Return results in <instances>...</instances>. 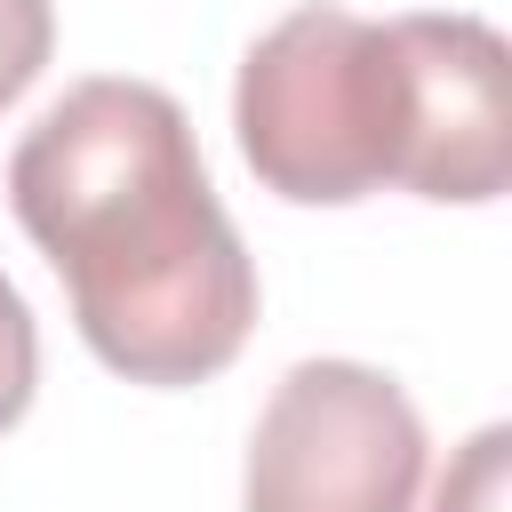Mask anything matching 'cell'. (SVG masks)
<instances>
[{
    "label": "cell",
    "instance_id": "2",
    "mask_svg": "<svg viewBox=\"0 0 512 512\" xmlns=\"http://www.w3.org/2000/svg\"><path fill=\"white\" fill-rule=\"evenodd\" d=\"M232 128L256 184L296 208H344L384 184L480 208L512 184V56L480 16L368 24L304 0L240 56Z\"/></svg>",
    "mask_w": 512,
    "mask_h": 512
},
{
    "label": "cell",
    "instance_id": "6",
    "mask_svg": "<svg viewBox=\"0 0 512 512\" xmlns=\"http://www.w3.org/2000/svg\"><path fill=\"white\" fill-rule=\"evenodd\" d=\"M32 384H40V336H32L24 296L0 280V432L32 408Z\"/></svg>",
    "mask_w": 512,
    "mask_h": 512
},
{
    "label": "cell",
    "instance_id": "5",
    "mask_svg": "<svg viewBox=\"0 0 512 512\" xmlns=\"http://www.w3.org/2000/svg\"><path fill=\"white\" fill-rule=\"evenodd\" d=\"M504 456H512V432H504V424L472 432V440H464V456L448 464V480H440L432 512H504Z\"/></svg>",
    "mask_w": 512,
    "mask_h": 512
},
{
    "label": "cell",
    "instance_id": "1",
    "mask_svg": "<svg viewBox=\"0 0 512 512\" xmlns=\"http://www.w3.org/2000/svg\"><path fill=\"white\" fill-rule=\"evenodd\" d=\"M8 208L72 296L80 344L128 384H200L256 328V264L152 80L64 88L8 160Z\"/></svg>",
    "mask_w": 512,
    "mask_h": 512
},
{
    "label": "cell",
    "instance_id": "3",
    "mask_svg": "<svg viewBox=\"0 0 512 512\" xmlns=\"http://www.w3.org/2000/svg\"><path fill=\"white\" fill-rule=\"evenodd\" d=\"M416 488L424 416L384 368L296 360L272 384L240 472L248 512H416Z\"/></svg>",
    "mask_w": 512,
    "mask_h": 512
},
{
    "label": "cell",
    "instance_id": "4",
    "mask_svg": "<svg viewBox=\"0 0 512 512\" xmlns=\"http://www.w3.org/2000/svg\"><path fill=\"white\" fill-rule=\"evenodd\" d=\"M56 48V8L48 0H0V112L48 72Z\"/></svg>",
    "mask_w": 512,
    "mask_h": 512
}]
</instances>
